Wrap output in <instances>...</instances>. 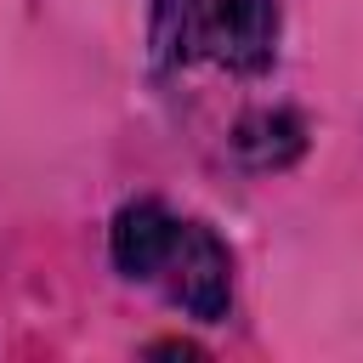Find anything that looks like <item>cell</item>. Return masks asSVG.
Here are the masks:
<instances>
[{
  "label": "cell",
  "mask_w": 363,
  "mask_h": 363,
  "mask_svg": "<svg viewBox=\"0 0 363 363\" xmlns=\"http://www.w3.org/2000/svg\"><path fill=\"white\" fill-rule=\"evenodd\" d=\"M108 255L130 284H153L193 323H227V312H233V255L204 221L170 216L159 199L119 204V216L108 227Z\"/></svg>",
  "instance_id": "1"
},
{
  "label": "cell",
  "mask_w": 363,
  "mask_h": 363,
  "mask_svg": "<svg viewBox=\"0 0 363 363\" xmlns=\"http://www.w3.org/2000/svg\"><path fill=\"white\" fill-rule=\"evenodd\" d=\"M278 0H153L147 45L159 68L216 62L227 74H267L278 57Z\"/></svg>",
  "instance_id": "2"
},
{
  "label": "cell",
  "mask_w": 363,
  "mask_h": 363,
  "mask_svg": "<svg viewBox=\"0 0 363 363\" xmlns=\"http://www.w3.org/2000/svg\"><path fill=\"white\" fill-rule=\"evenodd\" d=\"M233 147H238V159H244L250 170H284V164L301 159V147H306V125H301L289 108H261V113L238 119Z\"/></svg>",
  "instance_id": "3"
}]
</instances>
